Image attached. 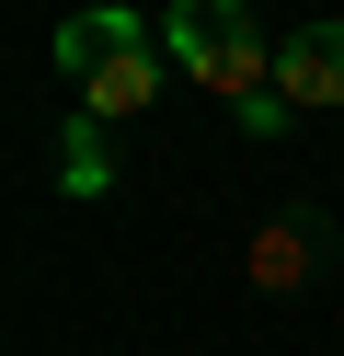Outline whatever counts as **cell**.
<instances>
[{"label":"cell","instance_id":"6da1fadb","mask_svg":"<svg viewBox=\"0 0 344 356\" xmlns=\"http://www.w3.org/2000/svg\"><path fill=\"white\" fill-rule=\"evenodd\" d=\"M161 35L138 24V12H69L58 24V70H69V104H81L92 127H115V115H149L161 104Z\"/></svg>","mask_w":344,"mask_h":356},{"label":"cell","instance_id":"7a4b0ae2","mask_svg":"<svg viewBox=\"0 0 344 356\" xmlns=\"http://www.w3.org/2000/svg\"><path fill=\"white\" fill-rule=\"evenodd\" d=\"M161 47H172L183 70H195L206 92L229 104V115H241V104H252V92L275 81V47H264V24H252L241 0H183L172 24H161Z\"/></svg>","mask_w":344,"mask_h":356},{"label":"cell","instance_id":"3957f363","mask_svg":"<svg viewBox=\"0 0 344 356\" xmlns=\"http://www.w3.org/2000/svg\"><path fill=\"white\" fill-rule=\"evenodd\" d=\"M321 253H333V218L298 195V207H275L264 230H252V299H298V287L321 276Z\"/></svg>","mask_w":344,"mask_h":356},{"label":"cell","instance_id":"277c9868","mask_svg":"<svg viewBox=\"0 0 344 356\" xmlns=\"http://www.w3.org/2000/svg\"><path fill=\"white\" fill-rule=\"evenodd\" d=\"M275 92L310 115V104H344V24H298L275 47Z\"/></svg>","mask_w":344,"mask_h":356},{"label":"cell","instance_id":"5b68a950","mask_svg":"<svg viewBox=\"0 0 344 356\" xmlns=\"http://www.w3.org/2000/svg\"><path fill=\"white\" fill-rule=\"evenodd\" d=\"M58 172H69V195H104V184H115V161H104V127H92V115H69V138H58Z\"/></svg>","mask_w":344,"mask_h":356},{"label":"cell","instance_id":"8992f818","mask_svg":"<svg viewBox=\"0 0 344 356\" xmlns=\"http://www.w3.org/2000/svg\"><path fill=\"white\" fill-rule=\"evenodd\" d=\"M287 115H298V104H287V92H275V81H264V92H252V104H241V127H252V138H275V127H287Z\"/></svg>","mask_w":344,"mask_h":356}]
</instances>
